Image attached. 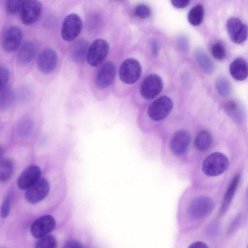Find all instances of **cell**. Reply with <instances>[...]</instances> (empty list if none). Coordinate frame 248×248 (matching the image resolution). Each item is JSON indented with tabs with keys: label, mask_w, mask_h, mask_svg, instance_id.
Listing matches in <instances>:
<instances>
[{
	"label": "cell",
	"mask_w": 248,
	"mask_h": 248,
	"mask_svg": "<svg viewBox=\"0 0 248 248\" xmlns=\"http://www.w3.org/2000/svg\"><path fill=\"white\" fill-rule=\"evenodd\" d=\"M161 155L169 167H186L192 150L193 134L187 120L176 118L160 132Z\"/></svg>",
	"instance_id": "cell-1"
},
{
	"label": "cell",
	"mask_w": 248,
	"mask_h": 248,
	"mask_svg": "<svg viewBox=\"0 0 248 248\" xmlns=\"http://www.w3.org/2000/svg\"><path fill=\"white\" fill-rule=\"evenodd\" d=\"M174 103L168 96L162 95L152 101L138 117L139 128L143 133L160 132L175 118L172 117Z\"/></svg>",
	"instance_id": "cell-2"
},
{
	"label": "cell",
	"mask_w": 248,
	"mask_h": 248,
	"mask_svg": "<svg viewBox=\"0 0 248 248\" xmlns=\"http://www.w3.org/2000/svg\"><path fill=\"white\" fill-rule=\"evenodd\" d=\"M180 204L186 210L189 217L194 220L206 217L214 207V201L210 197L204 194H194L191 187L187 188L183 192Z\"/></svg>",
	"instance_id": "cell-3"
},
{
	"label": "cell",
	"mask_w": 248,
	"mask_h": 248,
	"mask_svg": "<svg viewBox=\"0 0 248 248\" xmlns=\"http://www.w3.org/2000/svg\"><path fill=\"white\" fill-rule=\"evenodd\" d=\"M229 166V160L223 154L214 152L202 161L201 170L206 176L215 177L223 173Z\"/></svg>",
	"instance_id": "cell-4"
},
{
	"label": "cell",
	"mask_w": 248,
	"mask_h": 248,
	"mask_svg": "<svg viewBox=\"0 0 248 248\" xmlns=\"http://www.w3.org/2000/svg\"><path fill=\"white\" fill-rule=\"evenodd\" d=\"M82 27L80 17L75 13L67 15L62 23L61 33L62 38L65 41L74 40L79 34Z\"/></svg>",
	"instance_id": "cell-5"
},
{
	"label": "cell",
	"mask_w": 248,
	"mask_h": 248,
	"mask_svg": "<svg viewBox=\"0 0 248 248\" xmlns=\"http://www.w3.org/2000/svg\"><path fill=\"white\" fill-rule=\"evenodd\" d=\"M163 83L160 76L156 74L147 76L142 81L140 92L142 97L150 100L155 98L163 89Z\"/></svg>",
	"instance_id": "cell-6"
},
{
	"label": "cell",
	"mask_w": 248,
	"mask_h": 248,
	"mask_svg": "<svg viewBox=\"0 0 248 248\" xmlns=\"http://www.w3.org/2000/svg\"><path fill=\"white\" fill-rule=\"evenodd\" d=\"M141 67L140 62L133 58H128L121 64L119 69L120 79L126 84H133L140 78Z\"/></svg>",
	"instance_id": "cell-7"
},
{
	"label": "cell",
	"mask_w": 248,
	"mask_h": 248,
	"mask_svg": "<svg viewBox=\"0 0 248 248\" xmlns=\"http://www.w3.org/2000/svg\"><path fill=\"white\" fill-rule=\"evenodd\" d=\"M109 50L108 42L102 39L94 40L90 46L87 56L88 63L93 67L101 63L106 57Z\"/></svg>",
	"instance_id": "cell-8"
},
{
	"label": "cell",
	"mask_w": 248,
	"mask_h": 248,
	"mask_svg": "<svg viewBox=\"0 0 248 248\" xmlns=\"http://www.w3.org/2000/svg\"><path fill=\"white\" fill-rule=\"evenodd\" d=\"M50 191V185L45 178H40L26 190L25 197L31 204L37 203L46 198Z\"/></svg>",
	"instance_id": "cell-9"
},
{
	"label": "cell",
	"mask_w": 248,
	"mask_h": 248,
	"mask_svg": "<svg viewBox=\"0 0 248 248\" xmlns=\"http://www.w3.org/2000/svg\"><path fill=\"white\" fill-rule=\"evenodd\" d=\"M226 29L232 42L240 44L248 37V27L237 17H231L226 22Z\"/></svg>",
	"instance_id": "cell-10"
},
{
	"label": "cell",
	"mask_w": 248,
	"mask_h": 248,
	"mask_svg": "<svg viewBox=\"0 0 248 248\" xmlns=\"http://www.w3.org/2000/svg\"><path fill=\"white\" fill-rule=\"evenodd\" d=\"M42 11V4L35 0H23L20 11L22 22L26 25L35 23L38 19Z\"/></svg>",
	"instance_id": "cell-11"
},
{
	"label": "cell",
	"mask_w": 248,
	"mask_h": 248,
	"mask_svg": "<svg viewBox=\"0 0 248 248\" xmlns=\"http://www.w3.org/2000/svg\"><path fill=\"white\" fill-rule=\"evenodd\" d=\"M56 221L51 215H47L35 220L31 227V232L36 238H41L52 231L56 226Z\"/></svg>",
	"instance_id": "cell-12"
},
{
	"label": "cell",
	"mask_w": 248,
	"mask_h": 248,
	"mask_svg": "<svg viewBox=\"0 0 248 248\" xmlns=\"http://www.w3.org/2000/svg\"><path fill=\"white\" fill-rule=\"evenodd\" d=\"M22 37V31L18 26L11 25L5 31L2 38V47L7 52L16 50L20 46Z\"/></svg>",
	"instance_id": "cell-13"
},
{
	"label": "cell",
	"mask_w": 248,
	"mask_h": 248,
	"mask_svg": "<svg viewBox=\"0 0 248 248\" xmlns=\"http://www.w3.org/2000/svg\"><path fill=\"white\" fill-rule=\"evenodd\" d=\"M58 61L56 51L50 48H46L39 54L37 59V66L42 73L47 74L55 69Z\"/></svg>",
	"instance_id": "cell-14"
},
{
	"label": "cell",
	"mask_w": 248,
	"mask_h": 248,
	"mask_svg": "<svg viewBox=\"0 0 248 248\" xmlns=\"http://www.w3.org/2000/svg\"><path fill=\"white\" fill-rule=\"evenodd\" d=\"M115 71V67L112 62L107 61L105 62L97 73L95 81L96 86L103 89L110 86L114 79Z\"/></svg>",
	"instance_id": "cell-15"
},
{
	"label": "cell",
	"mask_w": 248,
	"mask_h": 248,
	"mask_svg": "<svg viewBox=\"0 0 248 248\" xmlns=\"http://www.w3.org/2000/svg\"><path fill=\"white\" fill-rule=\"evenodd\" d=\"M41 170L36 165L30 166L25 168L19 175L17 180L18 187L26 190L41 178Z\"/></svg>",
	"instance_id": "cell-16"
},
{
	"label": "cell",
	"mask_w": 248,
	"mask_h": 248,
	"mask_svg": "<svg viewBox=\"0 0 248 248\" xmlns=\"http://www.w3.org/2000/svg\"><path fill=\"white\" fill-rule=\"evenodd\" d=\"M212 143L213 137L210 132L205 129H201L193 136L192 150L204 153L211 148Z\"/></svg>",
	"instance_id": "cell-17"
},
{
	"label": "cell",
	"mask_w": 248,
	"mask_h": 248,
	"mask_svg": "<svg viewBox=\"0 0 248 248\" xmlns=\"http://www.w3.org/2000/svg\"><path fill=\"white\" fill-rule=\"evenodd\" d=\"M90 46L89 42L85 38H79L76 40L70 49L71 59L76 62H83L87 59Z\"/></svg>",
	"instance_id": "cell-18"
},
{
	"label": "cell",
	"mask_w": 248,
	"mask_h": 248,
	"mask_svg": "<svg viewBox=\"0 0 248 248\" xmlns=\"http://www.w3.org/2000/svg\"><path fill=\"white\" fill-rule=\"evenodd\" d=\"M36 52L35 44L31 40L24 42L19 47L17 61L21 65H25L30 63L33 60Z\"/></svg>",
	"instance_id": "cell-19"
},
{
	"label": "cell",
	"mask_w": 248,
	"mask_h": 248,
	"mask_svg": "<svg viewBox=\"0 0 248 248\" xmlns=\"http://www.w3.org/2000/svg\"><path fill=\"white\" fill-rule=\"evenodd\" d=\"M229 71L233 78L238 81H243L248 76V64L245 60L238 58L230 63Z\"/></svg>",
	"instance_id": "cell-20"
},
{
	"label": "cell",
	"mask_w": 248,
	"mask_h": 248,
	"mask_svg": "<svg viewBox=\"0 0 248 248\" xmlns=\"http://www.w3.org/2000/svg\"><path fill=\"white\" fill-rule=\"evenodd\" d=\"M240 178V175L239 174H236L231 180L223 199L220 209V215L225 213L229 208L237 188Z\"/></svg>",
	"instance_id": "cell-21"
},
{
	"label": "cell",
	"mask_w": 248,
	"mask_h": 248,
	"mask_svg": "<svg viewBox=\"0 0 248 248\" xmlns=\"http://www.w3.org/2000/svg\"><path fill=\"white\" fill-rule=\"evenodd\" d=\"M227 114L236 122L241 123L246 119L245 110L241 105L234 100H230L225 105Z\"/></svg>",
	"instance_id": "cell-22"
},
{
	"label": "cell",
	"mask_w": 248,
	"mask_h": 248,
	"mask_svg": "<svg viewBox=\"0 0 248 248\" xmlns=\"http://www.w3.org/2000/svg\"><path fill=\"white\" fill-rule=\"evenodd\" d=\"M194 56L199 66L203 72L208 74L214 72L215 67L214 63L202 49H196Z\"/></svg>",
	"instance_id": "cell-23"
},
{
	"label": "cell",
	"mask_w": 248,
	"mask_h": 248,
	"mask_svg": "<svg viewBox=\"0 0 248 248\" xmlns=\"http://www.w3.org/2000/svg\"><path fill=\"white\" fill-rule=\"evenodd\" d=\"M15 97L13 90L6 86L0 89V109L1 111L8 109L12 104Z\"/></svg>",
	"instance_id": "cell-24"
},
{
	"label": "cell",
	"mask_w": 248,
	"mask_h": 248,
	"mask_svg": "<svg viewBox=\"0 0 248 248\" xmlns=\"http://www.w3.org/2000/svg\"><path fill=\"white\" fill-rule=\"evenodd\" d=\"M14 163L10 159H3L0 162V181L5 184L11 178L14 171Z\"/></svg>",
	"instance_id": "cell-25"
},
{
	"label": "cell",
	"mask_w": 248,
	"mask_h": 248,
	"mask_svg": "<svg viewBox=\"0 0 248 248\" xmlns=\"http://www.w3.org/2000/svg\"><path fill=\"white\" fill-rule=\"evenodd\" d=\"M204 14L203 6L202 4L196 5L189 11L187 16L188 22L193 26H199L203 21Z\"/></svg>",
	"instance_id": "cell-26"
},
{
	"label": "cell",
	"mask_w": 248,
	"mask_h": 248,
	"mask_svg": "<svg viewBox=\"0 0 248 248\" xmlns=\"http://www.w3.org/2000/svg\"><path fill=\"white\" fill-rule=\"evenodd\" d=\"M215 86L218 93L222 96H228L232 93V84L225 77L218 78L216 81Z\"/></svg>",
	"instance_id": "cell-27"
},
{
	"label": "cell",
	"mask_w": 248,
	"mask_h": 248,
	"mask_svg": "<svg viewBox=\"0 0 248 248\" xmlns=\"http://www.w3.org/2000/svg\"><path fill=\"white\" fill-rule=\"evenodd\" d=\"M57 245L55 238L51 235H47L40 238L34 248H56Z\"/></svg>",
	"instance_id": "cell-28"
},
{
	"label": "cell",
	"mask_w": 248,
	"mask_h": 248,
	"mask_svg": "<svg viewBox=\"0 0 248 248\" xmlns=\"http://www.w3.org/2000/svg\"><path fill=\"white\" fill-rule=\"evenodd\" d=\"M211 52L212 56L218 60L224 59L226 56L225 47L220 42H216L212 45Z\"/></svg>",
	"instance_id": "cell-29"
},
{
	"label": "cell",
	"mask_w": 248,
	"mask_h": 248,
	"mask_svg": "<svg viewBox=\"0 0 248 248\" xmlns=\"http://www.w3.org/2000/svg\"><path fill=\"white\" fill-rule=\"evenodd\" d=\"M134 13L137 17L141 19H146L151 16V10L147 5L141 4L138 5L135 7Z\"/></svg>",
	"instance_id": "cell-30"
},
{
	"label": "cell",
	"mask_w": 248,
	"mask_h": 248,
	"mask_svg": "<svg viewBox=\"0 0 248 248\" xmlns=\"http://www.w3.org/2000/svg\"><path fill=\"white\" fill-rule=\"evenodd\" d=\"M12 193L9 192L5 197L1 207L0 216L1 218H5L8 216L11 207Z\"/></svg>",
	"instance_id": "cell-31"
},
{
	"label": "cell",
	"mask_w": 248,
	"mask_h": 248,
	"mask_svg": "<svg viewBox=\"0 0 248 248\" xmlns=\"http://www.w3.org/2000/svg\"><path fill=\"white\" fill-rule=\"evenodd\" d=\"M23 0H9L6 1V9L10 14L14 15L20 11Z\"/></svg>",
	"instance_id": "cell-32"
},
{
	"label": "cell",
	"mask_w": 248,
	"mask_h": 248,
	"mask_svg": "<svg viewBox=\"0 0 248 248\" xmlns=\"http://www.w3.org/2000/svg\"><path fill=\"white\" fill-rule=\"evenodd\" d=\"M0 89L7 86V83L10 78L9 69L4 66H1L0 69Z\"/></svg>",
	"instance_id": "cell-33"
},
{
	"label": "cell",
	"mask_w": 248,
	"mask_h": 248,
	"mask_svg": "<svg viewBox=\"0 0 248 248\" xmlns=\"http://www.w3.org/2000/svg\"><path fill=\"white\" fill-rule=\"evenodd\" d=\"M62 248H85L82 245L76 240L68 241Z\"/></svg>",
	"instance_id": "cell-34"
},
{
	"label": "cell",
	"mask_w": 248,
	"mask_h": 248,
	"mask_svg": "<svg viewBox=\"0 0 248 248\" xmlns=\"http://www.w3.org/2000/svg\"><path fill=\"white\" fill-rule=\"evenodd\" d=\"M172 4L177 8H184L186 7L189 3L190 1L188 0H171Z\"/></svg>",
	"instance_id": "cell-35"
},
{
	"label": "cell",
	"mask_w": 248,
	"mask_h": 248,
	"mask_svg": "<svg viewBox=\"0 0 248 248\" xmlns=\"http://www.w3.org/2000/svg\"><path fill=\"white\" fill-rule=\"evenodd\" d=\"M151 51H152V53L154 57H156L158 54V52H159L158 45L157 42L155 40H153L152 42Z\"/></svg>",
	"instance_id": "cell-36"
},
{
	"label": "cell",
	"mask_w": 248,
	"mask_h": 248,
	"mask_svg": "<svg viewBox=\"0 0 248 248\" xmlns=\"http://www.w3.org/2000/svg\"><path fill=\"white\" fill-rule=\"evenodd\" d=\"M188 248H208L204 243L201 241H197L191 244Z\"/></svg>",
	"instance_id": "cell-37"
},
{
	"label": "cell",
	"mask_w": 248,
	"mask_h": 248,
	"mask_svg": "<svg viewBox=\"0 0 248 248\" xmlns=\"http://www.w3.org/2000/svg\"><path fill=\"white\" fill-rule=\"evenodd\" d=\"M247 248H248V247H247Z\"/></svg>",
	"instance_id": "cell-38"
}]
</instances>
